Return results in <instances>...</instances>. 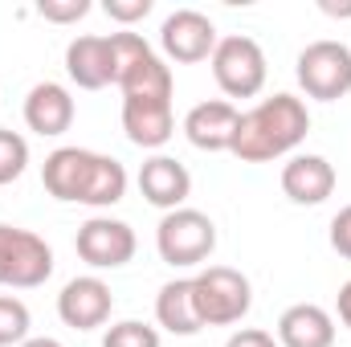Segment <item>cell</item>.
Here are the masks:
<instances>
[{
    "mask_svg": "<svg viewBox=\"0 0 351 347\" xmlns=\"http://www.w3.org/2000/svg\"><path fill=\"white\" fill-rule=\"evenodd\" d=\"M110 311H114V294H110V286H106L102 278H94V274L66 282L62 294H58V315H62V323L74 327V331H94V327H102V323L110 319Z\"/></svg>",
    "mask_w": 351,
    "mask_h": 347,
    "instance_id": "11",
    "label": "cell"
},
{
    "mask_svg": "<svg viewBox=\"0 0 351 347\" xmlns=\"http://www.w3.org/2000/svg\"><path fill=\"white\" fill-rule=\"evenodd\" d=\"M29 327H33V319H29V307L21 302V298H12V294H0V347H21L29 339Z\"/></svg>",
    "mask_w": 351,
    "mask_h": 347,
    "instance_id": "20",
    "label": "cell"
},
{
    "mask_svg": "<svg viewBox=\"0 0 351 347\" xmlns=\"http://www.w3.org/2000/svg\"><path fill=\"white\" fill-rule=\"evenodd\" d=\"M139 192H143L147 204H156L164 213H176V208H184V200L192 192V176L172 156H152L139 168Z\"/></svg>",
    "mask_w": 351,
    "mask_h": 347,
    "instance_id": "16",
    "label": "cell"
},
{
    "mask_svg": "<svg viewBox=\"0 0 351 347\" xmlns=\"http://www.w3.org/2000/svg\"><path fill=\"white\" fill-rule=\"evenodd\" d=\"M90 12V0H41L37 4V16L53 21V25H74Z\"/></svg>",
    "mask_w": 351,
    "mask_h": 347,
    "instance_id": "23",
    "label": "cell"
},
{
    "mask_svg": "<svg viewBox=\"0 0 351 347\" xmlns=\"http://www.w3.org/2000/svg\"><path fill=\"white\" fill-rule=\"evenodd\" d=\"M102 12L110 21H119V25H135V21H143L152 12V0H106Z\"/></svg>",
    "mask_w": 351,
    "mask_h": 347,
    "instance_id": "24",
    "label": "cell"
},
{
    "mask_svg": "<svg viewBox=\"0 0 351 347\" xmlns=\"http://www.w3.org/2000/svg\"><path fill=\"white\" fill-rule=\"evenodd\" d=\"M156 323L172 335H200L204 323L196 315V298H192V278H172L160 286L156 294Z\"/></svg>",
    "mask_w": 351,
    "mask_h": 347,
    "instance_id": "19",
    "label": "cell"
},
{
    "mask_svg": "<svg viewBox=\"0 0 351 347\" xmlns=\"http://www.w3.org/2000/svg\"><path fill=\"white\" fill-rule=\"evenodd\" d=\"M192 298H196V315L204 327H233L250 315L254 286L233 265H204L192 278Z\"/></svg>",
    "mask_w": 351,
    "mask_h": 347,
    "instance_id": "3",
    "label": "cell"
},
{
    "mask_svg": "<svg viewBox=\"0 0 351 347\" xmlns=\"http://www.w3.org/2000/svg\"><path fill=\"white\" fill-rule=\"evenodd\" d=\"M311 131V110L294 94H274L262 98L254 110L241 115L237 135H233V156L241 164H269L290 156Z\"/></svg>",
    "mask_w": 351,
    "mask_h": 347,
    "instance_id": "2",
    "label": "cell"
},
{
    "mask_svg": "<svg viewBox=\"0 0 351 347\" xmlns=\"http://www.w3.org/2000/svg\"><path fill=\"white\" fill-rule=\"evenodd\" d=\"M278 347H335V319L315 302H294L278 319Z\"/></svg>",
    "mask_w": 351,
    "mask_h": 347,
    "instance_id": "17",
    "label": "cell"
},
{
    "mask_svg": "<svg viewBox=\"0 0 351 347\" xmlns=\"http://www.w3.org/2000/svg\"><path fill=\"white\" fill-rule=\"evenodd\" d=\"M208 62H213L217 86L225 90L229 98H254V94H262L269 66H265V49L254 37H241V33L221 37Z\"/></svg>",
    "mask_w": 351,
    "mask_h": 347,
    "instance_id": "7",
    "label": "cell"
},
{
    "mask_svg": "<svg viewBox=\"0 0 351 347\" xmlns=\"http://www.w3.org/2000/svg\"><path fill=\"white\" fill-rule=\"evenodd\" d=\"M102 347H160V331L139 323V319H123V323L106 327Z\"/></svg>",
    "mask_w": 351,
    "mask_h": 347,
    "instance_id": "22",
    "label": "cell"
},
{
    "mask_svg": "<svg viewBox=\"0 0 351 347\" xmlns=\"http://www.w3.org/2000/svg\"><path fill=\"white\" fill-rule=\"evenodd\" d=\"M49 274H53V250L45 246V237H37L33 229L0 225V286L37 290L49 282Z\"/></svg>",
    "mask_w": 351,
    "mask_h": 347,
    "instance_id": "6",
    "label": "cell"
},
{
    "mask_svg": "<svg viewBox=\"0 0 351 347\" xmlns=\"http://www.w3.org/2000/svg\"><path fill=\"white\" fill-rule=\"evenodd\" d=\"M66 74L78 90H102L114 82V45L110 37H74L66 45Z\"/></svg>",
    "mask_w": 351,
    "mask_h": 347,
    "instance_id": "14",
    "label": "cell"
},
{
    "mask_svg": "<svg viewBox=\"0 0 351 347\" xmlns=\"http://www.w3.org/2000/svg\"><path fill=\"white\" fill-rule=\"evenodd\" d=\"M319 8L327 16H351V4H335V0H319Z\"/></svg>",
    "mask_w": 351,
    "mask_h": 347,
    "instance_id": "28",
    "label": "cell"
},
{
    "mask_svg": "<svg viewBox=\"0 0 351 347\" xmlns=\"http://www.w3.org/2000/svg\"><path fill=\"white\" fill-rule=\"evenodd\" d=\"M237 123H241V110L229 98H208L184 115V135L196 152H233Z\"/></svg>",
    "mask_w": 351,
    "mask_h": 347,
    "instance_id": "12",
    "label": "cell"
},
{
    "mask_svg": "<svg viewBox=\"0 0 351 347\" xmlns=\"http://www.w3.org/2000/svg\"><path fill=\"white\" fill-rule=\"evenodd\" d=\"M135 229L127 221H114V217H90L86 225L78 229L74 237V250L78 258L94 265V270H119L135 258Z\"/></svg>",
    "mask_w": 351,
    "mask_h": 347,
    "instance_id": "9",
    "label": "cell"
},
{
    "mask_svg": "<svg viewBox=\"0 0 351 347\" xmlns=\"http://www.w3.org/2000/svg\"><path fill=\"white\" fill-rule=\"evenodd\" d=\"M21 347H62L58 339H49V335H37V339H25Z\"/></svg>",
    "mask_w": 351,
    "mask_h": 347,
    "instance_id": "29",
    "label": "cell"
},
{
    "mask_svg": "<svg viewBox=\"0 0 351 347\" xmlns=\"http://www.w3.org/2000/svg\"><path fill=\"white\" fill-rule=\"evenodd\" d=\"M123 131L143 152L164 147L176 135L172 98H123Z\"/></svg>",
    "mask_w": 351,
    "mask_h": 347,
    "instance_id": "13",
    "label": "cell"
},
{
    "mask_svg": "<svg viewBox=\"0 0 351 347\" xmlns=\"http://www.w3.org/2000/svg\"><path fill=\"white\" fill-rule=\"evenodd\" d=\"M331 250H335L339 258L351 261V204L348 208H339L335 221H331Z\"/></svg>",
    "mask_w": 351,
    "mask_h": 347,
    "instance_id": "25",
    "label": "cell"
},
{
    "mask_svg": "<svg viewBox=\"0 0 351 347\" xmlns=\"http://www.w3.org/2000/svg\"><path fill=\"white\" fill-rule=\"evenodd\" d=\"M282 192L294 204H323L335 192V168L323 156H294L282 168Z\"/></svg>",
    "mask_w": 351,
    "mask_h": 347,
    "instance_id": "18",
    "label": "cell"
},
{
    "mask_svg": "<svg viewBox=\"0 0 351 347\" xmlns=\"http://www.w3.org/2000/svg\"><path fill=\"white\" fill-rule=\"evenodd\" d=\"M217 25L204 16V12H196V8H176L164 16V25H160V45H164V53L180 62V66H192V62H204V58H213V49H217Z\"/></svg>",
    "mask_w": 351,
    "mask_h": 347,
    "instance_id": "10",
    "label": "cell"
},
{
    "mask_svg": "<svg viewBox=\"0 0 351 347\" xmlns=\"http://www.w3.org/2000/svg\"><path fill=\"white\" fill-rule=\"evenodd\" d=\"M298 86L306 90V98L319 102H335L351 94V49L343 41H311L298 62H294Z\"/></svg>",
    "mask_w": 351,
    "mask_h": 347,
    "instance_id": "8",
    "label": "cell"
},
{
    "mask_svg": "<svg viewBox=\"0 0 351 347\" xmlns=\"http://www.w3.org/2000/svg\"><path fill=\"white\" fill-rule=\"evenodd\" d=\"M156 250L168 265H204L217 250V225L208 213L200 208H176L164 213V221L156 225Z\"/></svg>",
    "mask_w": 351,
    "mask_h": 347,
    "instance_id": "5",
    "label": "cell"
},
{
    "mask_svg": "<svg viewBox=\"0 0 351 347\" xmlns=\"http://www.w3.org/2000/svg\"><path fill=\"white\" fill-rule=\"evenodd\" d=\"M25 168H29V143H25V135L0 127V184L21 180Z\"/></svg>",
    "mask_w": 351,
    "mask_h": 347,
    "instance_id": "21",
    "label": "cell"
},
{
    "mask_svg": "<svg viewBox=\"0 0 351 347\" xmlns=\"http://www.w3.org/2000/svg\"><path fill=\"white\" fill-rule=\"evenodd\" d=\"M335 311H339V323L351 331V282L339 286V298H335Z\"/></svg>",
    "mask_w": 351,
    "mask_h": 347,
    "instance_id": "27",
    "label": "cell"
},
{
    "mask_svg": "<svg viewBox=\"0 0 351 347\" xmlns=\"http://www.w3.org/2000/svg\"><path fill=\"white\" fill-rule=\"evenodd\" d=\"M114 45V86L123 98H172V70L139 33H110Z\"/></svg>",
    "mask_w": 351,
    "mask_h": 347,
    "instance_id": "4",
    "label": "cell"
},
{
    "mask_svg": "<svg viewBox=\"0 0 351 347\" xmlns=\"http://www.w3.org/2000/svg\"><path fill=\"white\" fill-rule=\"evenodd\" d=\"M41 184L53 200L110 208L127 196V168L90 147H58L41 164Z\"/></svg>",
    "mask_w": 351,
    "mask_h": 347,
    "instance_id": "1",
    "label": "cell"
},
{
    "mask_svg": "<svg viewBox=\"0 0 351 347\" xmlns=\"http://www.w3.org/2000/svg\"><path fill=\"white\" fill-rule=\"evenodd\" d=\"M225 347H278V339H274L269 331H262V327H241V331L229 335Z\"/></svg>",
    "mask_w": 351,
    "mask_h": 347,
    "instance_id": "26",
    "label": "cell"
},
{
    "mask_svg": "<svg viewBox=\"0 0 351 347\" xmlns=\"http://www.w3.org/2000/svg\"><path fill=\"white\" fill-rule=\"evenodd\" d=\"M25 127L53 139L74 127V98L62 82H37L25 94Z\"/></svg>",
    "mask_w": 351,
    "mask_h": 347,
    "instance_id": "15",
    "label": "cell"
}]
</instances>
